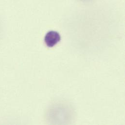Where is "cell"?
Instances as JSON below:
<instances>
[{"mask_svg":"<svg viewBox=\"0 0 125 125\" xmlns=\"http://www.w3.org/2000/svg\"><path fill=\"white\" fill-rule=\"evenodd\" d=\"M61 38L60 34L57 31H50L45 35L44 42L49 47H53L61 41Z\"/></svg>","mask_w":125,"mask_h":125,"instance_id":"obj_1","label":"cell"}]
</instances>
